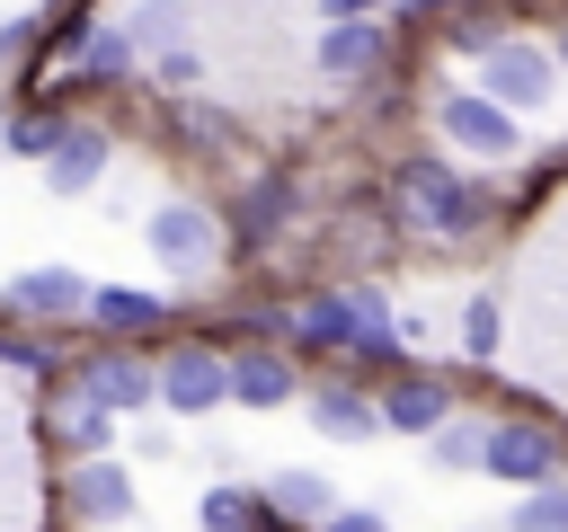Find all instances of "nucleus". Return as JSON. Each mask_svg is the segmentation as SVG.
<instances>
[{"instance_id": "c85d7f7f", "label": "nucleus", "mask_w": 568, "mask_h": 532, "mask_svg": "<svg viewBox=\"0 0 568 532\" xmlns=\"http://www.w3.org/2000/svg\"><path fill=\"white\" fill-rule=\"evenodd\" d=\"M311 532H390V523H382V505H337V514H320Z\"/></svg>"}, {"instance_id": "2f4dec72", "label": "nucleus", "mask_w": 568, "mask_h": 532, "mask_svg": "<svg viewBox=\"0 0 568 532\" xmlns=\"http://www.w3.org/2000/svg\"><path fill=\"white\" fill-rule=\"evenodd\" d=\"M44 9H62V18H71V9H98V0H44Z\"/></svg>"}, {"instance_id": "2eb2a0df", "label": "nucleus", "mask_w": 568, "mask_h": 532, "mask_svg": "<svg viewBox=\"0 0 568 532\" xmlns=\"http://www.w3.org/2000/svg\"><path fill=\"white\" fill-rule=\"evenodd\" d=\"M390 62V27L382 18H328L320 27V80H373Z\"/></svg>"}, {"instance_id": "aec40b11", "label": "nucleus", "mask_w": 568, "mask_h": 532, "mask_svg": "<svg viewBox=\"0 0 568 532\" xmlns=\"http://www.w3.org/2000/svg\"><path fill=\"white\" fill-rule=\"evenodd\" d=\"M311 426H320L328 443H364V434H382V417H373V399H364L355 381H320V390H311Z\"/></svg>"}, {"instance_id": "f8f14e48", "label": "nucleus", "mask_w": 568, "mask_h": 532, "mask_svg": "<svg viewBox=\"0 0 568 532\" xmlns=\"http://www.w3.org/2000/svg\"><path fill=\"white\" fill-rule=\"evenodd\" d=\"M80 328H89V337H115V346H142V337H169V328H178V301H160V293H142V284H89Z\"/></svg>"}, {"instance_id": "9d476101", "label": "nucleus", "mask_w": 568, "mask_h": 532, "mask_svg": "<svg viewBox=\"0 0 568 532\" xmlns=\"http://www.w3.org/2000/svg\"><path fill=\"white\" fill-rule=\"evenodd\" d=\"M435 133H444L453 151H470V160H515V151H524L515 115H506L488 89H444V98H435Z\"/></svg>"}, {"instance_id": "39448f33", "label": "nucleus", "mask_w": 568, "mask_h": 532, "mask_svg": "<svg viewBox=\"0 0 568 532\" xmlns=\"http://www.w3.org/2000/svg\"><path fill=\"white\" fill-rule=\"evenodd\" d=\"M71 381H80L106 417H142V408H160V390H151V355H142V346H115V337H89V346L71 355Z\"/></svg>"}, {"instance_id": "ddd939ff", "label": "nucleus", "mask_w": 568, "mask_h": 532, "mask_svg": "<svg viewBox=\"0 0 568 532\" xmlns=\"http://www.w3.org/2000/svg\"><path fill=\"white\" fill-rule=\"evenodd\" d=\"M106 160H115V133H106V124H89V115H71V124L53 133V151L36 160V177H44V195H62V204H71V195H89V186L106 177Z\"/></svg>"}, {"instance_id": "4be33fe9", "label": "nucleus", "mask_w": 568, "mask_h": 532, "mask_svg": "<svg viewBox=\"0 0 568 532\" xmlns=\"http://www.w3.org/2000/svg\"><path fill=\"white\" fill-rule=\"evenodd\" d=\"M62 124H71V115H62V106H44V98L27 89V98H18L9 115H0V142H9V160H44Z\"/></svg>"}, {"instance_id": "b1692460", "label": "nucleus", "mask_w": 568, "mask_h": 532, "mask_svg": "<svg viewBox=\"0 0 568 532\" xmlns=\"http://www.w3.org/2000/svg\"><path fill=\"white\" fill-rule=\"evenodd\" d=\"M124 35H133V53L151 62V53H169V44H186V9H178V0H142V9L124 18Z\"/></svg>"}, {"instance_id": "473e14b6", "label": "nucleus", "mask_w": 568, "mask_h": 532, "mask_svg": "<svg viewBox=\"0 0 568 532\" xmlns=\"http://www.w3.org/2000/svg\"><path fill=\"white\" fill-rule=\"evenodd\" d=\"M550 62H568V27H559V44H550Z\"/></svg>"}, {"instance_id": "cd10ccee", "label": "nucleus", "mask_w": 568, "mask_h": 532, "mask_svg": "<svg viewBox=\"0 0 568 532\" xmlns=\"http://www.w3.org/2000/svg\"><path fill=\"white\" fill-rule=\"evenodd\" d=\"M435 461H444V470H479V426H453V417H444V426H435Z\"/></svg>"}, {"instance_id": "9b49d317", "label": "nucleus", "mask_w": 568, "mask_h": 532, "mask_svg": "<svg viewBox=\"0 0 568 532\" xmlns=\"http://www.w3.org/2000/svg\"><path fill=\"white\" fill-rule=\"evenodd\" d=\"M479 470L506 479V488H541L559 479V434L541 417H506V426H479Z\"/></svg>"}, {"instance_id": "dca6fc26", "label": "nucleus", "mask_w": 568, "mask_h": 532, "mask_svg": "<svg viewBox=\"0 0 568 532\" xmlns=\"http://www.w3.org/2000/svg\"><path fill=\"white\" fill-rule=\"evenodd\" d=\"M80 355L71 328H44V319H0V372H27V381H62Z\"/></svg>"}, {"instance_id": "0eeeda50", "label": "nucleus", "mask_w": 568, "mask_h": 532, "mask_svg": "<svg viewBox=\"0 0 568 532\" xmlns=\"http://www.w3.org/2000/svg\"><path fill=\"white\" fill-rule=\"evenodd\" d=\"M142 239H151V257L178 275V284H195V275H213V257H222V222L195 204V195H169V204H151V222H142Z\"/></svg>"}, {"instance_id": "6e6552de", "label": "nucleus", "mask_w": 568, "mask_h": 532, "mask_svg": "<svg viewBox=\"0 0 568 532\" xmlns=\"http://www.w3.org/2000/svg\"><path fill=\"white\" fill-rule=\"evenodd\" d=\"M550 80H559V62H550V44H532V35H497V44H479V89H488L506 115L550 106Z\"/></svg>"}, {"instance_id": "f257e3e1", "label": "nucleus", "mask_w": 568, "mask_h": 532, "mask_svg": "<svg viewBox=\"0 0 568 532\" xmlns=\"http://www.w3.org/2000/svg\"><path fill=\"white\" fill-rule=\"evenodd\" d=\"M284 328H293L302 355H346V364H390V372H399V319H390V301H382L373 284H355V293H311Z\"/></svg>"}, {"instance_id": "f03ea898", "label": "nucleus", "mask_w": 568, "mask_h": 532, "mask_svg": "<svg viewBox=\"0 0 568 532\" xmlns=\"http://www.w3.org/2000/svg\"><path fill=\"white\" fill-rule=\"evenodd\" d=\"M390 186H399V213H408L417 231H444V239L479 231V213H488V195H479L453 160H435V151H408V160L390 168Z\"/></svg>"}, {"instance_id": "6ab92c4d", "label": "nucleus", "mask_w": 568, "mask_h": 532, "mask_svg": "<svg viewBox=\"0 0 568 532\" xmlns=\"http://www.w3.org/2000/svg\"><path fill=\"white\" fill-rule=\"evenodd\" d=\"M284 213H293V177H284V168H266V177L240 195V213H231V239H240V248H266V239L284 231Z\"/></svg>"}, {"instance_id": "f3484780", "label": "nucleus", "mask_w": 568, "mask_h": 532, "mask_svg": "<svg viewBox=\"0 0 568 532\" xmlns=\"http://www.w3.org/2000/svg\"><path fill=\"white\" fill-rule=\"evenodd\" d=\"M231 399H240V408H293V399H302L293 355H284V346H240V355H231Z\"/></svg>"}, {"instance_id": "7c9ffc66", "label": "nucleus", "mask_w": 568, "mask_h": 532, "mask_svg": "<svg viewBox=\"0 0 568 532\" xmlns=\"http://www.w3.org/2000/svg\"><path fill=\"white\" fill-rule=\"evenodd\" d=\"M399 9H408V18H426V9H444V0H399Z\"/></svg>"}, {"instance_id": "393cba45", "label": "nucleus", "mask_w": 568, "mask_h": 532, "mask_svg": "<svg viewBox=\"0 0 568 532\" xmlns=\"http://www.w3.org/2000/svg\"><path fill=\"white\" fill-rule=\"evenodd\" d=\"M506 532H568V488H559V479L524 488V505L506 514Z\"/></svg>"}, {"instance_id": "423d86ee", "label": "nucleus", "mask_w": 568, "mask_h": 532, "mask_svg": "<svg viewBox=\"0 0 568 532\" xmlns=\"http://www.w3.org/2000/svg\"><path fill=\"white\" fill-rule=\"evenodd\" d=\"M115 426H124V417H106L71 372H62V381H44V399H36V434H44V452H53V461L115 452Z\"/></svg>"}, {"instance_id": "bb28decb", "label": "nucleus", "mask_w": 568, "mask_h": 532, "mask_svg": "<svg viewBox=\"0 0 568 532\" xmlns=\"http://www.w3.org/2000/svg\"><path fill=\"white\" fill-rule=\"evenodd\" d=\"M151 80H160V89H178V98H186V89H195V80H204V62H195V44H169V53H151Z\"/></svg>"}, {"instance_id": "a211bd4d", "label": "nucleus", "mask_w": 568, "mask_h": 532, "mask_svg": "<svg viewBox=\"0 0 568 532\" xmlns=\"http://www.w3.org/2000/svg\"><path fill=\"white\" fill-rule=\"evenodd\" d=\"M373 417H382L390 434H435V426L453 417V390H444L435 372H390V390L373 399Z\"/></svg>"}, {"instance_id": "a878e982", "label": "nucleus", "mask_w": 568, "mask_h": 532, "mask_svg": "<svg viewBox=\"0 0 568 532\" xmlns=\"http://www.w3.org/2000/svg\"><path fill=\"white\" fill-rule=\"evenodd\" d=\"M497 337H506V310H497V293H470L462 301V355H497Z\"/></svg>"}, {"instance_id": "7ed1b4c3", "label": "nucleus", "mask_w": 568, "mask_h": 532, "mask_svg": "<svg viewBox=\"0 0 568 532\" xmlns=\"http://www.w3.org/2000/svg\"><path fill=\"white\" fill-rule=\"evenodd\" d=\"M151 390L169 417H213V408H231V355L213 337H178L169 355H151Z\"/></svg>"}, {"instance_id": "1a4fd4ad", "label": "nucleus", "mask_w": 568, "mask_h": 532, "mask_svg": "<svg viewBox=\"0 0 568 532\" xmlns=\"http://www.w3.org/2000/svg\"><path fill=\"white\" fill-rule=\"evenodd\" d=\"M62 44H71V89H124V80L142 71L124 18H89V9H71V18H62Z\"/></svg>"}, {"instance_id": "4468645a", "label": "nucleus", "mask_w": 568, "mask_h": 532, "mask_svg": "<svg viewBox=\"0 0 568 532\" xmlns=\"http://www.w3.org/2000/svg\"><path fill=\"white\" fill-rule=\"evenodd\" d=\"M80 301H89V275H80V266H27V275H9L0 319H44V328H71V319H80Z\"/></svg>"}, {"instance_id": "5701e85b", "label": "nucleus", "mask_w": 568, "mask_h": 532, "mask_svg": "<svg viewBox=\"0 0 568 532\" xmlns=\"http://www.w3.org/2000/svg\"><path fill=\"white\" fill-rule=\"evenodd\" d=\"M266 505L284 523H320V514H337V488H328V470H275L266 479Z\"/></svg>"}, {"instance_id": "412c9836", "label": "nucleus", "mask_w": 568, "mask_h": 532, "mask_svg": "<svg viewBox=\"0 0 568 532\" xmlns=\"http://www.w3.org/2000/svg\"><path fill=\"white\" fill-rule=\"evenodd\" d=\"M195 523L204 532H284V514L266 505V488H204V505H195Z\"/></svg>"}, {"instance_id": "20e7f679", "label": "nucleus", "mask_w": 568, "mask_h": 532, "mask_svg": "<svg viewBox=\"0 0 568 532\" xmlns=\"http://www.w3.org/2000/svg\"><path fill=\"white\" fill-rule=\"evenodd\" d=\"M53 514H62V523H89V532H106V523H133V514H142V497H133V470H124L115 452L62 461V470H53Z\"/></svg>"}, {"instance_id": "c756f323", "label": "nucleus", "mask_w": 568, "mask_h": 532, "mask_svg": "<svg viewBox=\"0 0 568 532\" xmlns=\"http://www.w3.org/2000/svg\"><path fill=\"white\" fill-rule=\"evenodd\" d=\"M382 0H320V18H373Z\"/></svg>"}]
</instances>
